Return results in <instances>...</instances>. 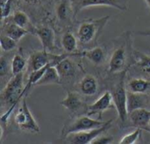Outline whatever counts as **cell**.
I'll return each instance as SVG.
<instances>
[{"label":"cell","instance_id":"cell-8","mask_svg":"<svg viewBox=\"0 0 150 144\" xmlns=\"http://www.w3.org/2000/svg\"><path fill=\"white\" fill-rule=\"evenodd\" d=\"M114 106L112 101V94L106 91L104 92L100 98H98L93 104H91L87 109V115H99L101 117L102 113L108 110L109 108Z\"/></svg>","mask_w":150,"mask_h":144},{"label":"cell","instance_id":"cell-6","mask_svg":"<svg viewBox=\"0 0 150 144\" xmlns=\"http://www.w3.org/2000/svg\"><path fill=\"white\" fill-rule=\"evenodd\" d=\"M112 94V101L120 120L124 123L128 118L127 110V92L125 89L123 79L115 87Z\"/></svg>","mask_w":150,"mask_h":144},{"label":"cell","instance_id":"cell-18","mask_svg":"<svg viewBox=\"0 0 150 144\" xmlns=\"http://www.w3.org/2000/svg\"><path fill=\"white\" fill-rule=\"evenodd\" d=\"M27 33H28L27 29L18 26L12 20H11V22H8L5 25L4 32H3V33L8 35L9 37L12 38L13 40L17 41H18L21 38H23Z\"/></svg>","mask_w":150,"mask_h":144},{"label":"cell","instance_id":"cell-16","mask_svg":"<svg viewBox=\"0 0 150 144\" xmlns=\"http://www.w3.org/2000/svg\"><path fill=\"white\" fill-rule=\"evenodd\" d=\"M53 84H62V79L56 67L54 65H50L45 71L44 75L41 77V78L38 81L36 85H47Z\"/></svg>","mask_w":150,"mask_h":144},{"label":"cell","instance_id":"cell-30","mask_svg":"<svg viewBox=\"0 0 150 144\" xmlns=\"http://www.w3.org/2000/svg\"><path fill=\"white\" fill-rule=\"evenodd\" d=\"M26 3H28V4H36V3H38L40 0H25Z\"/></svg>","mask_w":150,"mask_h":144},{"label":"cell","instance_id":"cell-12","mask_svg":"<svg viewBox=\"0 0 150 144\" xmlns=\"http://www.w3.org/2000/svg\"><path fill=\"white\" fill-rule=\"evenodd\" d=\"M69 57L64 58L55 65L62 81L65 79H69L72 77H74L76 70L75 62Z\"/></svg>","mask_w":150,"mask_h":144},{"label":"cell","instance_id":"cell-32","mask_svg":"<svg viewBox=\"0 0 150 144\" xmlns=\"http://www.w3.org/2000/svg\"><path fill=\"white\" fill-rule=\"evenodd\" d=\"M145 1H146L147 4H148V5H149V6L150 7V0H145Z\"/></svg>","mask_w":150,"mask_h":144},{"label":"cell","instance_id":"cell-26","mask_svg":"<svg viewBox=\"0 0 150 144\" xmlns=\"http://www.w3.org/2000/svg\"><path fill=\"white\" fill-rule=\"evenodd\" d=\"M11 20L17 24L18 26L23 27V28H25L28 24H29V18L28 16L22 11H17L14 12L12 18H11ZM26 29V28H25Z\"/></svg>","mask_w":150,"mask_h":144},{"label":"cell","instance_id":"cell-24","mask_svg":"<svg viewBox=\"0 0 150 144\" xmlns=\"http://www.w3.org/2000/svg\"><path fill=\"white\" fill-rule=\"evenodd\" d=\"M137 65L146 73L150 74V56L141 52H136Z\"/></svg>","mask_w":150,"mask_h":144},{"label":"cell","instance_id":"cell-23","mask_svg":"<svg viewBox=\"0 0 150 144\" xmlns=\"http://www.w3.org/2000/svg\"><path fill=\"white\" fill-rule=\"evenodd\" d=\"M141 136H142V128H138L134 131H133L127 135H125L119 143L121 144L135 143L138 142V140L141 138Z\"/></svg>","mask_w":150,"mask_h":144},{"label":"cell","instance_id":"cell-13","mask_svg":"<svg viewBox=\"0 0 150 144\" xmlns=\"http://www.w3.org/2000/svg\"><path fill=\"white\" fill-rule=\"evenodd\" d=\"M60 105L71 113H76L79 111L84 106L81 97L77 93L73 92H68L66 98L60 101Z\"/></svg>","mask_w":150,"mask_h":144},{"label":"cell","instance_id":"cell-1","mask_svg":"<svg viewBox=\"0 0 150 144\" xmlns=\"http://www.w3.org/2000/svg\"><path fill=\"white\" fill-rule=\"evenodd\" d=\"M23 80H24L23 72L17 75H13V77L10 79V81L8 82V84H6L5 88L3 91L2 93L3 100L10 105V108L1 117V121L3 123H4L7 121V119L12 113L15 106L21 100L23 95H25V93L26 92L24 87Z\"/></svg>","mask_w":150,"mask_h":144},{"label":"cell","instance_id":"cell-25","mask_svg":"<svg viewBox=\"0 0 150 144\" xmlns=\"http://www.w3.org/2000/svg\"><path fill=\"white\" fill-rule=\"evenodd\" d=\"M0 41H1V48L4 52H9L13 50L17 45V40H13L12 38L9 37L4 33L1 34Z\"/></svg>","mask_w":150,"mask_h":144},{"label":"cell","instance_id":"cell-9","mask_svg":"<svg viewBox=\"0 0 150 144\" xmlns=\"http://www.w3.org/2000/svg\"><path fill=\"white\" fill-rule=\"evenodd\" d=\"M34 34L39 38L43 49L53 51L55 49V34L53 29L48 26H41L34 29Z\"/></svg>","mask_w":150,"mask_h":144},{"label":"cell","instance_id":"cell-27","mask_svg":"<svg viewBox=\"0 0 150 144\" xmlns=\"http://www.w3.org/2000/svg\"><path fill=\"white\" fill-rule=\"evenodd\" d=\"M11 10V0H1V17L2 19L6 18Z\"/></svg>","mask_w":150,"mask_h":144},{"label":"cell","instance_id":"cell-7","mask_svg":"<svg viewBox=\"0 0 150 144\" xmlns=\"http://www.w3.org/2000/svg\"><path fill=\"white\" fill-rule=\"evenodd\" d=\"M107 121H101L99 120H95L91 118L89 115L81 116L77 118L75 121H73L66 129L65 136L70 133H76L82 131L92 130L98 128H100L107 123Z\"/></svg>","mask_w":150,"mask_h":144},{"label":"cell","instance_id":"cell-28","mask_svg":"<svg viewBox=\"0 0 150 144\" xmlns=\"http://www.w3.org/2000/svg\"><path fill=\"white\" fill-rule=\"evenodd\" d=\"M9 69H11V64L8 63V61L4 57H1L0 59V73L1 76H4L9 72Z\"/></svg>","mask_w":150,"mask_h":144},{"label":"cell","instance_id":"cell-2","mask_svg":"<svg viewBox=\"0 0 150 144\" xmlns=\"http://www.w3.org/2000/svg\"><path fill=\"white\" fill-rule=\"evenodd\" d=\"M110 16H105L98 19L90 18L81 22L77 28L78 41L85 45L94 42L101 34Z\"/></svg>","mask_w":150,"mask_h":144},{"label":"cell","instance_id":"cell-31","mask_svg":"<svg viewBox=\"0 0 150 144\" xmlns=\"http://www.w3.org/2000/svg\"><path fill=\"white\" fill-rule=\"evenodd\" d=\"M146 130H148L149 132H150V122H149V126H148V128H146Z\"/></svg>","mask_w":150,"mask_h":144},{"label":"cell","instance_id":"cell-10","mask_svg":"<svg viewBox=\"0 0 150 144\" xmlns=\"http://www.w3.org/2000/svg\"><path fill=\"white\" fill-rule=\"evenodd\" d=\"M128 117L134 127L146 129L150 122V110L139 108L129 113Z\"/></svg>","mask_w":150,"mask_h":144},{"label":"cell","instance_id":"cell-4","mask_svg":"<svg viewBox=\"0 0 150 144\" xmlns=\"http://www.w3.org/2000/svg\"><path fill=\"white\" fill-rule=\"evenodd\" d=\"M129 0H71L76 16L80 11L91 6H111L120 11L127 10V3Z\"/></svg>","mask_w":150,"mask_h":144},{"label":"cell","instance_id":"cell-29","mask_svg":"<svg viewBox=\"0 0 150 144\" xmlns=\"http://www.w3.org/2000/svg\"><path fill=\"white\" fill-rule=\"evenodd\" d=\"M113 142L112 136H107V135H98L96 139L92 141L91 143H98V144H108Z\"/></svg>","mask_w":150,"mask_h":144},{"label":"cell","instance_id":"cell-22","mask_svg":"<svg viewBox=\"0 0 150 144\" xmlns=\"http://www.w3.org/2000/svg\"><path fill=\"white\" fill-rule=\"evenodd\" d=\"M26 63H27V62L21 55H14V57L12 58L11 62V73L13 75H17V74L23 72V70H25V68L26 66Z\"/></svg>","mask_w":150,"mask_h":144},{"label":"cell","instance_id":"cell-21","mask_svg":"<svg viewBox=\"0 0 150 144\" xmlns=\"http://www.w3.org/2000/svg\"><path fill=\"white\" fill-rule=\"evenodd\" d=\"M149 82L143 78L131 79L127 84L128 91L134 93H145L149 88Z\"/></svg>","mask_w":150,"mask_h":144},{"label":"cell","instance_id":"cell-11","mask_svg":"<svg viewBox=\"0 0 150 144\" xmlns=\"http://www.w3.org/2000/svg\"><path fill=\"white\" fill-rule=\"evenodd\" d=\"M127 62L126 51L123 48H118L114 50L112 55V57L109 61V72L117 73L121 71Z\"/></svg>","mask_w":150,"mask_h":144},{"label":"cell","instance_id":"cell-3","mask_svg":"<svg viewBox=\"0 0 150 144\" xmlns=\"http://www.w3.org/2000/svg\"><path fill=\"white\" fill-rule=\"evenodd\" d=\"M15 123L20 129L24 131L31 133H40V131L38 123L29 110L25 98L22 99V105L15 115Z\"/></svg>","mask_w":150,"mask_h":144},{"label":"cell","instance_id":"cell-15","mask_svg":"<svg viewBox=\"0 0 150 144\" xmlns=\"http://www.w3.org/2000/svg\"><path fill=\"white\" fill-rule=\"evenodd\" d=\"M72 13L74 14V10L71 0H61L56 7V16L58 19L62 23H67L70 20Z\"/></svg>","mask_w":150,"mask_h":144},{"label":"cell","instance_id":"cell-19","mask_svg":"<svg viewBox=\"0 0 150 144\" xmlns=\"http://www.w3.org/2000/svg\"><path fill=\"white\" fill-rule=\"evenodd\" d=\"M81 55L86 57L93 64L98 65L104 62L105 58V53L103 48L98 46L90 50H85L81 53Z\"/></svg>","mask_w":150,"mask_h":144},{"label":"cell","instance_id":"cell-14","mask_svg":"<svg viewBox=\"0 0 150 144\" xmlns=\"http://www.w3.org/2000/svg\"><path fill=\"white\" fill-rule=\"evenodd\" d=\"M98 88V84L96 77L92 75L84 76L80 83L79 89L81 92L85 96H93L97 93Z\"/></svg>","mask_w":150,"mask_h":144},{"label":"cell","instance_id":"cell-20","mask_svg":"<svg viewBox=\"0 0 150 144\" xmlns=\"http://www.w3.org/2000/svg\"><path fill=\"white\" fill-rule=\"evenodd\" d=\"M62 46L66 53L75 54L77 48L76 37L71 32H66L62 37Z\"/></svg>","mask_w":150,"mask_h":144},{"label":"cell","instance_id":"cell-5","mask_svg":"<svg viewBox=\"0 0 150 144\" xmlns=\"http://www.w3.org/2000/svg\"><path fill=\"white\" fill-rule=\"evenodd\" d=\"M112 120H110L107 121V123L100 128L88 130V131H82V132H76V133H70L65 136L66 142L69 143L73 144H86L91 143L94 139H96L98 135H102L104 132H105L108 128H111Z\"/></svg>","mask_w":150,"mask_h":144},{"label":"cell","instance_id":"cell-17","mask_svg":"<svg viewBox=\"0 0 150 144\" xmlns=\"http://www.w3.org/2000/svg\"><path fill=\"white\" fill-rule=\"evenodd\" d=\"M147 99L143 93H134L127 92V110L129 113L139 108H145Z\"/></svg>","mask_w":150,"mask_h":144}]
</instances>
